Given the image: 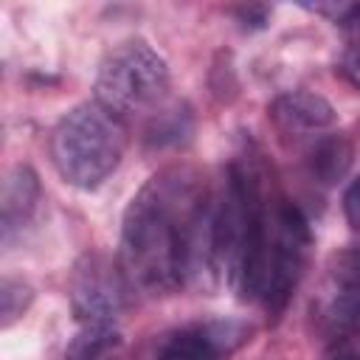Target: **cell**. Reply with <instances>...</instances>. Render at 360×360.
I'll list each match as a JSON object with an SVG mask.
<instances>
[{"label": "cell", "mask_w": 360, "mask_h": 360, "mask_svg": "<svg viewBox=\"0 0 360 360\" xmlns=\"http://www.w3.org/2000/svg\"><path fill=\"white\" fill-rule=\"evenodd\" d=\"M253 338V326L239 318H214V321H197L188 326H180L166 335L160 343L158 354L177 360V357H191V360H214V357H228L248 346Z\"/></svg>", "instance_id": "obj_8"}, {"label": "cell", "mask_w": 360, "mask_h": 360, "mask_svg": "<svg viewBox=\"0 0 360 360\" xmlns=\"http://www.w3.org/2000/svg\"><path fill=\"white\" fill-rule=\"evenodd\" d=\"M301 8L321 14V17H332V20H349V14L354 11L357 0H292Z\"/></svg>", "instance_id": "obj_14"}, {"label": "cell", "mask_w": 360, "mask_h": 360, "mask_svg": "<svg viewBox=\"0 0 360 360\" xmlns=\"http://www.w3.org/2000/svg\"><path fill=\"white\" fill-rule=\"evenodd\" d=\"M217 202L191 166L155 172L129 200L121 222V267L146 295H169L205 273L214 259Z\"/></svg>", "instance_id": "obj_1"}, {"label": "cell", "mask_w": 360, "mask_h": 360, "mask_svg": "<svg viewBox=\"0 0 360 360\" xmlns=\"http://www.w3.org/2000/svg\"><path fill=\"white\" fill-rule=\"evenodd\" d=\"M312 318L315 329L332 343L329 354H360V245L332 256Z\"/></svg>", "instance_id": "obj_5"}, {"label": "cell", "mask_w": 360, "mask_h": 360, "mask_svg": "<svg viewBox=\"0 0 360 360\" xmlns=\"http://www.w3.org/2000/svg\"><path fill=\"white\" fill-rule=\"evenodd\" d=\"M340 73H343V79L352 87L360 90V45H352V48L343 51V56H340Z\"/></svg>", "instance_id": "obj_16"}, {"label": "cell", "mask_w": 360, "mask_h": 360, "mask_svg": "<svg viewBox=\"0 0 360 360\" xmlns=\"http://www.w3.org/2000/svg\"><path fill=\"white\" fill-rule=\"evenodd\" d=\"M121 329L118 323H82L73 343L68 346L70 357H98L121 346Z\"/></svg>", "instance_id": "obj_12"}, {"label": "cell", "mask_w": 360, "mask_h": 360, "mask_svg": "<svg viewBox=\"0 0 360 360\" xmlns=\"http://www.w3.org/2000/svg\"><path fill=\"white\" fill-rule=\"evenodd\" d=\"M343 214H346V222L360 231V177H354L343 194Z\"/></svg>", "instance_id": "obj_15"}, {"label": "cell", "mask_w": 360, "mask_h": 360, "mask_svg": "<svg viewBox=\"0 0 360 360\" xmlns=\"http://www.w3.org/2000/svg\"><path fill=\"white\" fill-rule=\"evenodd\" d=\"M169 82L166 59L143 39H132L110 51L101 62L96 73V101L124 121L152 115L169 96Z\"/></svg>", "instance_id": "obj_4"}, {"label": "cell", "mask_w": 360, "mask_h": 360, "mask_svg": "<svg viewBox=\"0 0 360 360\" xmlns=\"http://www.w3.org/2000/svg\"><path fill=\"white\" fill-rule=\"evenodd\" d=\"M270 118L287 135H312L329 129L338 121V112L321 93L290 90L270 104Z\"/></svg>", "instance_id": "obj_10"}, {"label": "cell", "mask_w": 360, "mask_h": 360, "mask_svg": "<svg viewBox=\"0 0 360 360\" xmlns=\"http://www.w3.org/2000/svg\"><path fill=\"white\" fill-rule=\"evenodd\" d=\"M127 121L101 101H82L68 110L51 132V160L59 177L82 191L98 188L121 163Z\"/></svg>", "instance_id": "obj_3"}, {"label": "cell", "mask_w": 360, "mask_h": 360, "mask_svg": "<svg viewBox=\"0 0 360 360\" xmlns=\"http://www.w3.org/2000/svg\"><path fill=\"white\" fill-rule=\"evenodd\" d=\"M34 301V290L22 281V278H11L6 276L0 281V323L3 329H8L14 321H20L25 315V309Z\"/></svg>", "instance_id": "obj_13"}, {"label": "cell", "mask_w": 360, "mask_h": 360, "mask_svg": "<svg viewBox=\"0 0 360 360\" xmlns=\"http://www.w3.org/2000/svg\"><path fill=\"white\" fill-rule=\"evenodd\" d=\"M132 281L101 253H87L70 276V307L79 323H118L129 307Z\"/></svg>", "instance_id": "obj_7"}, {"label": "cell", "mask_w": 360, "mask_h": 360, "mask_svg": "<svg viewBox=\"0 0 360 360\" xmlns=\"http://www.w3.org/2000/svg\"><path fill=\"white\" fill-rule=\"evenodd\" d=\"M278 197L267 194L264 169L253 155L228 166L225 194L217 202L214 256L242 301H259L264 287L267 253L276 228Z\"/></svg>", "instance_id": "obj_2"}, {"label": "cell", "mask_w": 360, "mask_h": 360, "mask_svg": "<svg viewBox=\"0 0 360 360\" xmlns=\"http://www.w3.org/2000/svg\"><path fill=\"white\" fill-rule=\"evenodd\" d=\"M39 200H42V186L37 172L22 163L14 166L6 174L0 194V236L6 248H11V242L22 233V228L34 219Z\"/></svg>", "instance_id": "obj_9"}, {"label": "cell", "mask_w": 360, "mask_h": 360, "mask_svg": "<svg viewBox=\"0 0 360 360\" xmlns=\"http://www.w3.org/2000/svg\"><path fill=\"white\" fill-rule=\"evenodd\" d=\"M349 20H357V22H360V0H357V6H354V11L349 14Z\"/></svg>", "instance_id": "obj_17"}, {"label": "cell", "mask_w": 360, "mask_h": 360, "mask_svg": "<svg viewBox=\"0 0 360 360\" xmlns=\"http://www.w3.org/2000/svg\"><path fill=\"white\" fill-rule=\"evenodd\" d=\"M309 248H312V231H309L304 211L295 202L278 197L276 228H273V242H270L267 270H264V287L259 298V304L267 309L273 321L287 309L292 292L298 290L304 270H307Z\"/></svg>", "instance_id": "obj_6"}, {"label": "cell", "mask_w": 360, "mask_h": 360, "mask_svg": "<svg viewBox=\"0 0 360 360\" xmlns=\"http://www.w3.org/2000/svg\"><path fill=\"white\" fill-rule=\"evenodd\" d=\"M352 155H354V149H352V143H349V138L346 135H321L312 146H309V152H307V166H309V174L318 180V183H323V186H332V183H338L343 174H346V169L352 166Z\"/></svg>", "instance_id": "obj_11"}]
</instances>
